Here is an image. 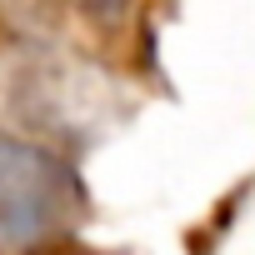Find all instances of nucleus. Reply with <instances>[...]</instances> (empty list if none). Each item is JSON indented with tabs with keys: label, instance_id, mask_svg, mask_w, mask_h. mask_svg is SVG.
Instances as JSON below:
<instances>
[{
	"label": "nucleus",
	"instance_id": "f257e3e1",
	"mask_svg": "<svg viewBox=\"0 0 255 255\" xmlns=\"http://www.w3.org/2000/svg\"><path fill=\"white\" fill-rule=\"evenodd\" d=\"M110 75L65 60V55H35L15 50L0 60V115L25 125V140L40 135H85L90 125L110 115L105 85Z\"/></svg>",
	"mask_w": 255,
	"mask_h": 255
},
{
	"label": "nucleus",
	"instance_id": "f03ea898",
	"mask_svg": "<svg viewBox=\"0 0 255 255\" xmlns=\"http://www.w3.org/2000/svg\"><path fill=\"white\" fill-rule=\"evenodd\" d=\"M80 180L65 155L0 130V240L30 250L55 240L80 210Z\"/></svg>",
	"mask_w": 255,
	"mask_h": 255
}]
</instances>
